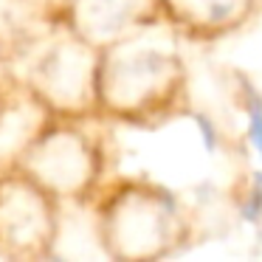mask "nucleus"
<instances>
[{
  "label": "nucleus",
  "mask_w": 262,
  "mask_h": 262,
  "mask_svg": "<svg viewBox=\"0 0 262 262\" xmlns=\"http://www.w3.org/2000/svg\"><path fill=\"white\" fill-rule=\"evenodd\" d=\"M161 17L183 40H223L237 34L259 12L262 0H158Z\"/></svg>",
  "instance_id": "obj_7"
},
{
  "label": "nucleus",
  "mask_w": 262,
  "mask_h": 262,
  "mask_svg": "<svg viewBox=\"0 0 262 262\" xmlns=\"http://www.w3.org/2000/svg\"><path fill=\"white\" fill-rule=\"evenodd\" d=\"M99 48L79 37L65 17L20 48L12 74L51 116L93 119L96 116Z\"/></svg>",
  "instance_id": "obj_3"
},
{
  "label": "nucleus",
  "mask_w": 262,
  "mask_h": 262,
  "mask_svg": "<svg viewBox=\"0 0 262 262\" xmlns=\"http://www.w3.org/2000/svg\"><path fill=\"white\" fill-rule=\"evenodd\" d=\"M57 200L17 161H0V256L42 259L54 254L62 226Z\"/></svg>",
  "instance_id": "obj_5"
},
{
  "label": "nucleus",
  "mask_w": 262,
  "mask_h": 262,
  "mask_svg": "<svg viewBox=\"0 0 262 262\" xmlns=\"http://www.w3.org/2000/svg\"><path fill=\"white\" fill-rule=\"evenodd\" d=\"M178 40L181 34L166 20H155L99 48V119L133 127L169 121L183 107L189 82Z\"/></svg>",
  "instance_id": "obj_1"
},
{
  "label": "nucleus",
  "mask_w": 262,
  "mask_h": 262,
  "mask_svg": "<svg viewBox=\"0 0 262 262\" xmlns=\"http://www.w3.org/2000/svg\"><path fill=\"white\" fill-rule=\"evenodd\" d=\"M14 161L62 203L96 200L102 189L104 149L88 119L51 116Z\"/></svg>",
  "instance_id": "obj_4"
},
{
  "label": "nucleus",
  "mask_w": 262,
  "mask_h": 262,
  "mask_svg": "<svg viewBox=\"0 0 262 262\" xmlns=\"http://www.w3.org/2000/svg\"><path fill=\"white\" fill-rule=\"evenodd\" d=\"M96 206V237L113 259H161L189 243L192 220L178 194L152 181L121 178L102 186Z\"/></svg>",
  "instance_id": "obj_2"
},
{
  "label": "nucleus",
  "mask_w": 262,
  "mask_h": 262,
  "mask_svg": "<svg viewBox=\"0 0 262 262\" xmlns=\"http://www.w3.org/2000/svg\"><path fill=\"white\" fill-rule=\"evenodd\" d=\"M59 9L65 23L96 48L164 20L158 0H59Z\"/></svg>",
  "instance_id": "obj_6"
}]
</instances>
